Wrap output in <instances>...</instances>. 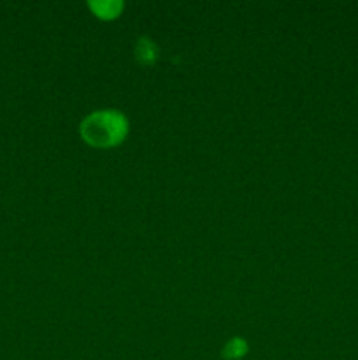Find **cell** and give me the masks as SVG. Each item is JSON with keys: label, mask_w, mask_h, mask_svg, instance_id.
Here are the masks:
<instances>
[{"label": "cell", "mask_w": 358, "mask_h": 360, "mask_svg": "<svg viewBox=\"0 0 358 360\" xmlns=\"http://www.w3.org/2000/svg\"><path fill=\"white\" fill-rule=\"evenodd\" d=\"M128 118L118 109H98L90 112L79 125L84 143L100 150L119 146L128 136Z\"/></svg>", "instance_id": "6da1fadb"}, {"label": "cell", "mask_w": 358, "mask_h": 360, "mask_svg": "<svg viewBox=\"0 0 358 360\" xmlns=\"http://www.w3.org/2000/svg\"><path fill=\"white\" fill-rule=\"evenodd\" d=\"M88 7L97 18L109 21L116 20L121 14V11L125 9V4L121 0H90Z\"/></svg>", "instance_id": "7a4b0ae2"}, {"label": "cell", "mask_w": 358, "mask_h": 360, "mask_svg": "<svg viewBox=\"0 0 358 360\" xmlns=\"http://www.w3.org/2000/svg\"><path fill=\"white\" fill-rule=\"evenodd\" d=\"M133 55L140 65H153L158 58V46L150 37H140L135 41Z\"/></svg>", "instance_id": "3957f363"}, {"label": "cell", "mask_w": 358, "mask_h": 360, "mask_svg": "<svg viewBox=\"0 0 358 360\" xmlns=\"http://www.w3.org/2000/svg\"><path fill=\"white\" fill-rule=\"evenodd\" d=\"M248 354V343L242 338H232L221 350V357L225 360H241Z\"/></svg>", "instance_id": "277c9868"}]
</instances>
